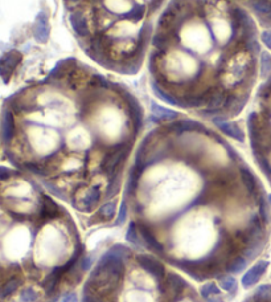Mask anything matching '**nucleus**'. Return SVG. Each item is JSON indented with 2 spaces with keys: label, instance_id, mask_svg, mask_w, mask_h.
<instances>
[{
  "label": "nucleus",
  "instance_id": "obj_33",
  "mask_svg": "<svg viewBox=\"0 0 271 302\" xmlns=\"http://www.w3.org/2000/svg\"><path fill=\"white\" fill-rule=\"evenodd\" d=\"M207 302H223V300L219 297H216V296H213V297L207 298Z\"/></svg>",
  "mask_w": 271,
  "mask_h": 302
},
{
  "label": "nucleus",
  "instance_id": "obj_32",
  "mask_svg": "<svg viewBox=\"0 0 271 302\" xmlns=\"http://www.w3.org/2000/svg\"><path fill=\"white\" fill-rule=\"evenodd\" d=\"M60 302H78V300H77V296H76V294L69 293V294H66V296H64Z\"/></svg>",
  "mask_w": 271,
  "mask_h": 302
},
{
  "label": "nucleus",
  "instance_id": "obj_20",
  "mask_svg": "<svg viewBox=\"0 0 271 302\" xmlns=\"http://www.w3.org/2000/svg\"><path fill=\"white\" fill-rule=\"evenodd\" d=\"M200 294H201L202 298L207 300V298L213 297V296H219L220 289L215 282H207V284H204V285L200 288Z\"/></svg>",
  "mask_w": 271,
  "mask_h": 302
},
{
  "label": "nucleus",
  "instance_id": "obj_9",
  "mask_svg": "<svg viewBox=\"0 0 271 302\" xmlns=\"http://www.w3.org/2000/svg\"><path fill=\"white\" fill-rule=\"evenodd\" d=\"M50 35V27L46 13L41 12L36 19V23L33 25V36L39 43H46Z\"/></svg>",
  "mask_w": 271,
  "mask_h": 302
},
{
  "label": "nucleus",
  "instance_id": "obj_15",
  "mask_svg": "<svg viewBox=\"0 0 271 302\" xmlns=\"http://www.w3.org/2000/svg\"><path fill=\"white\" fill-rule=\"evenodd\" d=\"M151 110H152V116H154L158 121H174L179 116L174 110L167 109V108H163V106L160 105H156L154 102H152V105H151Z\"/></svg>",
  "mask_w": 271,
  "mask_h": 302
},
{
  "label": "nucleus",
  "instance_id": "obj_22",
  "mask_svg": "<svg viewBox=\"0 0 271 302\" xmlns=\"http://www.w3.org/2000/svg\"><path fill=\"white\" fill-rule=\"evenodd\" d=\"M259 204V218L262 220V223H269L270 222V214H269V201L263 196H259L258 199Z\"/></svg>",
  "mask_w": 271,
  "mask_h": 302
},
{
  "label": "nucleus",
  "instance_id": "obj_4",
  "mask_svg": "<svg viewBox=\"0 0 271 302\" xmlns=\"http://www.w3.org/2000/svg\"><path fill=\"white\" fill-rule=\"evenodd\" d=\"M136 262L142 266L143 270H146L151 276H154L156 280L162 281L166 276V268L158 258L150 254H138L136 256Z\"/></svg>",
  "mask_w": 271,
  "mask_h": 302
},
{
  "label": "nucleus",
  "instance_id": "obj_31",
  "mask_svg": "<svg viewBox=\"0 0 271 302\" xmlns=\"http://www.w3.org/2000/svg\"><path fill=\"white\" fill-rule=\"evenodd\" d=\"M91 264H93V258H91V256H88V257H85L82 260V269L89 270Z\"/></svg>",
  "mask_w": 271,
  "mask_h": 302
},
{
  "label": "nucleus",
  "instance_id": "obj_5",
  "mask_svg": "<svg viewBox=\"0 0 271 302\" xmlns=\"http://www.w3.org/2000/svg\"><path fill=\"white\" fill-rule=\"evenodd\" d=\"M21 59L23 56L19 51H11L0 59V77L4 80V82H8L17 65L20 64Z\"/></svg>",
  "mask_w": 271,
  "mask_h": 302
},
{
  "label": "nucleus",
  "instance_id": "obj_10",
  "mask_svg": "<svg viewBox=\"0 0 271 302\" xmlns=\"http://www.w3.org/2000/svg\"><path fill=\"white\" fill-rule=\"evenodd\" d=\"M239 174H241V181L243 183V187L246 188V191L250 193L251 196L258 197V192H259V184L257 179H255L254 174L251 173L249 167L246 166H241L239 169Z\"/></svg>",
  "mask_w": 271,
  "mask_h": 302
},
{
  "label": "nucleus",
  "instance_id": "obj_24",
  "mask_svg": "<svg viewBox=\"0 0 271 302\" xmlns=\"http://www.w3.org/2000/svg\"><path fill=\"white\" fill-rule=\"evenodd\" d=\"M126 240L131 242L133 245H138L139 244V234L135 223H130L129 224V228L126 231Z\"/></svg>",
  "mask_w": 271,
  "mask_h": 302
},
{
  "label": "nucleus",
  "instance_id": "obj_17",
  "mask_svg": "<svg viewBox=\"0 0 271 302\" xmlns=\"http://www.w3.org/2000/svg\"><path fill=\"white\" fill-rule=\"evenodd\" d=\"M254 302H271V285L258 286L254 293Z\"/></svg>",
  "mask_w": 271,
  "mask_h": 302
},
{
  "label": "nucleus",
  "instance_id": "obj_2",
  "mask_svg": "<svg viewBox=\"0 0 271 302\" xmlns=\"http://www.w3.org/2000/svg\"><path fill=\"white\" fill-rule=\"evenodd\" d=\"M166 0H81L69 8L74 36L103 68L135 74L142 66L154 19Z\"/></svg>",
  "mask_w": 271,
  "mask_h": 302
},
{
  "label": "nucleus",
  "instance_id": "obj_25",
  "mask_svg": "<svg viewBox=\"0 0 271 302\" xmlns=\"http://www.w3.org/2000/svg\"><path fill=\"white\" fill-rule=\"evenodd\" d=\"M115 207H117L115 201H107L99 208V215L105 219H111L115 215Z\"/></svg>",
  "mask_w": 271,
  "mask_h": 302
},
{
  "label": "nucleus",
  "instance_id": "obj_6",
  "mask_svg": "<svg viewBox=\"0 0 271 302\" xmlns=\"http://www.w3.org/2000/svg\"><path fill=\"white\" fill-rule=\"evenodd\" d=\"M213 123L227 137H231L233 139L238 142H243V139H245L242 129L237 123H234V122H229L220 117H213Z\"/></svg>",
  "mask_w": 271,
  "mask_h": 302
},
{
  "label": "nucleus",
  "instance_id": "obj_27",
  "mask_svg": "<svg viewBox=\"0 0 271 302\" xmlns=\"http://www.w3.org/2000/svg\"><path fill=\"white\" fill-rule=\"evenodd\" d=\"M39 298V294L33 288H25L21 290L20 301L21 302H35Z\"/></svg>",
  "mask_w": 271,
  "mask_h": 302
},
{
  "label": "nucleus",
  "instance_id": "obj_14",
  "mask_svg": "<svg viewBox=\"0 0 271 302\" xmlns=\"http://www.w3.org/2000/svg\"><path fill=\"white\" fill-rule=\"evenodd\" d=\"M166 285H167V290L171 292L174 294H179L181 293L182 290L186 288V282L184 281V278H181L180 276L175 273H170L167 276L166 280Z\"/></svg>",
  "mask_w": 271,
  "mask_h": 302
},
{
  "label": "nucleus",
  "instance_id": "obj_19",
  "mask_svg": "<svg viewBox=\"0 0 271 302\" xmlns=\"http://www.w3.org/2000/svg\"><path fill=\"white\" fill-rule=\"evenodd\" d=\"M20 284H21V280L19 277L9 278L8 281L4 284V286H3V289H1V294H3V297H7V296H9V294L15 293V292L19 289Z\"/></svg>",
  "mask_w": 271,
  "mask_h": 302
},
{
  "label": "nucleus",
  "instance_id": "obj_13",
  "mask_svg": "<svg viewBox=\"0 0 271 302\" xmlns=\"http://www.w3.org/2000/svg\"><path fill=\"white\" fill-rule=\"evenodd\" d=\"M65 273L64 270H62V266H57L45 277V280L43 281V288L46 292V294H52L56 290L57 285H58V282H60L61 277Z\"/></svg>",
  "mask_w": 271,
  "mask_h": 302
},
{
  "label": "nucleus",
  "instance_id": "obj_3",
  "mask_svg": "<svg viewBox=\"0 0 271 302\" xmlns=\"http://www.w3.org/2000/svg\"><path fill=\"white\" fill-rule=\"evenodd\" d=\"M102 197V191L99 185H91L90 188L85 189L81 193V196H78L73 201L76 208L81 211H91L94 207L97 206Z\"/></svg>",
  "mask_w": 271,
  "mask_h": 302
},
{
  "label": "nucleus",
  "instance_id": "obj_26",
  "mask_svg": "<svg viewBox=\"0 0 271 302\" xmlns=\"http://www.w3.org/2000/svg\"><path fill=\"white\" fill-rule=\"evenodd\" d=\"M261 72L263 76L271 73V56L267 52L261 53Z\"/></svg>",
  "mask_w": 271,
  "mask_h": 302
},
{
  "label": "nucleus",
  "instance_id": "obj_18",
  "mask_svg": "<svg viewBox=\"0 0 271 302\" xmlns=\"http://www.w3.org/2000/svg\"><path fill=\"white\" fill-rule=\"evenodd\" d=\"M219 284L220 288L226 292H234L237 289V280H235L233 276L230 274H226V276H221L219 278Z\"/></svg>",
  "mask_w": 271,
  "mask_h": 302
},
{
  "label": "nucleus",
  "instance_id": "obj_37",
  "mask_svg": "<svg viewBox=\"0 0 271 302\" xmlns=\"http://www.w3.org/2000/svg\"><path fill=\"white\" fill-rule=\"evenodd\" d=\"M223 302H224V301H223Z\"/></svg>",
  "mask_w": 271,
  "mask_h": 302
},
{
  "label": "nucleus",
  "instance_id": "obj_21",
  "mask_svg": "<svg viewBox=\"0 0 271 302\" xmlns=\"http://www.w3.org/2000/svg\"><path fill=\"white\" fill-rule=\"evenodd\" d=\"M247 265V260L243 256H238L235 257L234 260H231L229 266H227V270L229 272H233V273H241Z\"/></svg>",
  "mask_w": 271,
  "mask_h": 302
},
{
  "label": "nucleus",
  "instance_id": "obj_30",
  "mask_svg": "<svg viewBox=\"0 0 271 302\" xmlns=\"http://www.w3.org/2000/svg\"><path fill=\"white\" fill-rule=\"evenodd\" d=\"M261 40L263 41V44L266 45L267 48L271 49V31L270 29L263 31L262 35H261Z\"/></svg>",
  "mask_w": 271,
  "mask_h": 302
},
{
  "label": "nucleus",
  "instance_id": "obj_11",
  "mask_svg": "<svg viewBox=\"0 0 271 302\" xmlns=\"http://www.w3.org/2000/svg\"><path fill=\"white\" fill-rule=\"evenodd\" d=\"M16 134V125L12 110H5L3 116V141L5 145H9L13 141Z\"/></svg>",
  "mask_w": 271,
  "mask_h": 302
},
{
  "label": "nucleus",
  "instance_id": "obj_1",
  "mask_svg": "<svg viewBox=\"0 0 271 302\" xmlns=\"http://www.w3.org/2000/svg\"><path fill=\"white\" fill-rule=\"evenodd\" d=\"M261 52L249 13L226 0H171L151 48L155 94L204 116L234 117L249 100Z\"/></svg>",
  "mask_w": 271,
  "mask_h": 302
},
{
  "label": "nucleus",
  "instance_id": "obj_34",
  "mask_svg": "<svg viewBox=\"0 0 271 302\" xmlns=\"http://www.w3.org/2000/svg\"><path fill=\"white\" fill-rule=\"evenodd\" d=\"M267 201H269V206H270V211H271V195L267 196Z\"/></svg>",
  "mask_w": 271,
  "mask_h": 302
},
{
  "label": "nucleus",
  "instance_id": "obj_29",
  "mask_svg": "<svg viewBox=\"0 0 271 302\" xmlns=\"http://www.w3.org/2000/svg\"><path fill=\"white\" fill-rule=\"evenodd\" d=\"M15 175V171L4 166H0V181H5L11 179Z\"/></svg>",
  "mask_w": 271,
  "mask_h": 302
},
{
  "label": "nucleus",
  "instance_id": "obj_28",
  "mask_svg": "<svg viewBox=\"0 0 271 302\" xmlns=\"http://www.w3.org/2000/svg\"><path fill=\"white\" fill-rule=\"evenodd\" d=\"M126 218H127V203H126V200H122L121 207H119V214H118V218L115 220V226H122L126 222Z\"/></svg>",
  "mask_w": 271,
  "mask_h": 302
},
{
  "label": "nucleus",
  "instance_id": "obj_8",
  "mask_svg": "<svg viewBox=\"0 0 271 302\" xmlns=\"http://www.w3.org/2000/svg\"><path fill=\"white\" fill-rule=\"evenodd\" d=\"M267 266H269V262L263 261L262 260V261H258L253 268L247 270L242 277L243 288H250V286H253L254 284H257L263 276V273L266 272Z\"/></svg>",
  "mask_w": 271,
  "mask_h": 302
},
{
  "label": "nucleus",
  "instance_id": "obj_36",
  "mask_svg": "<svg viewBox=\"0 0 271 302\" xmlns=\"http://www.w3.org/2000/svg\"><path fill=\"white\" fill-rule=\"evenodd\" d=\"M48 302H56V300H52V301H48Z\"/></svg>",
  "mask_w": 271,
  "mask_h": 302
},
{
  "label": "nucleus",
  "instance_id": "obj_12",
  "mask_svg": "<svg viewBox=\"0 0 271 302\" xmlns=\"http://www.w3.org/2000/svg\"><path fill=\"white\" fill-rule=\"evenodd\" d=\"M138 227H139V232L142 235V238L143 240H144V242H146V245L148 246L150 249L154 250V252H156V253H163V252H164V248H163L160 242L156 239V236H155V235L152 234L146 226L139 224Z\"/></svg>",
  "mask_w": 271,
  "mask_h": 302
},
{
  "label": "nucleus",
  "instance_id": "obj_16",
  "mask_svg": "<svg viewBox=\"0 0 271 302\" xmlns=\"http://www.w3.org/2000/svg\"><path fill=\"white\" fill-rule=\"evenodd\" d=\"M19 235H20V232L17 231V232H13L12 235H9L8 236L7 246H5V250H7V253L8 254L12 253L13 248H16V249H15V254H17L20 252L21 248L27 246V238H20Z\"/></svg>",
  "mask_w": 271,
  "mask_h": 302
},
{
  "label": "nucleus",
  "instance_id": "obj_35",
  "mask_svg": "<svg viewBox=\"0 0 271 302\" xmlns=\"http://www.w3.org/2000/svg\"><path fill=\"white\" fill-rule=\"evenodd\" d=\"M0 297H3V294H1V289H0Z\"/></svg>",
  "mask_w": 271,
  "mask_h": 302
},
{
  "label": "nucleus",
  "instance_id": "obj_7",
  "mask_svg": "<svg viewBox=\"0 0 271 302\" xmlns=\"http://www.w3.org/2000/svg\"><path fill=\"white\" fill-rule=\"evenodd\" d=\"M39 215L41 219L49 220V219H56L61 215V208L56 203L46 195L40 196V207H39Z\"/></svg>",
  "mask_w": 271,
  "mask_h": 302
},
{
  "label": "nucleus",
  "instance_id": "obj_23",
  "mask_svg": "<svg viewBox=\"0 0 271 302\" xmlns=\"http://www.w3.org/2000/svg\"><path fill=\"white\" fill-rule=\"evenodd\" d=\"M81 302H105L98 293H94V290L85 284L84 286V294H82Z\"/></svg>",
  "mask_w": 271,
  "mask_h": 302
}]
</instances>
